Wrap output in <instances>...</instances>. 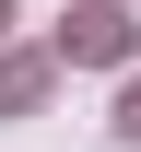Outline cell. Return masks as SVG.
<instances>
[{
  "label": "cell",
  "instance_id": "obj_1",
  "mask_svg": "<svg viewBox=\"0 0 141 152\" xmlns=\"http://www.w3.org/2000/svg\"><path fill=\"white\" fill-rule=\"evenodd\" d=\"M59 58H82V70H118V58H129V12H118V0H82V12L59 23Z\"/></svg>",
  "mask_w": 141,
  "mask_h": 152
},
{
  "label": "cell",
  "instance_id": "obj_2",
  "mask_svg": "<svg viewBox=\"0 0 141 152\" xmlns=\"http://www.w3.org/2000/svg\"><path fill=\"white\" fill-rule=\"evenodd\" d=\"M35 94H47V58H0V117H35Z\"/></svg>",
  "mask_w": 141,
  "mask_h": 152
},
{
  "label": "cell",
  "instance_id": "obj_3",
  "mask_svg": "<svg viewBox=\"0 0 141 152\" xmlns=\"http://www.w3.org/2000/svg\"><path fill=\"white\" fill-rule=\"evenodd\" d=\"M118 140H141V82H129V94H118Z\"/></svg>",
  "mask_w": 141,
  "mask_h": 152
},
{
  "label": "cell",
  "instance_id": "obj_4",
  "mask_svg": "<svg viewBox=\"0 0 141 152\" xmlns=\"http://www.w3.org/2000/svg\"><path fill=\"white\" fill-rule=\"evenodd\" d=\"M0 35H12V0H0Z\"/></svg>",
  "mask_w": 141,
  "mask_h": 152
}]
</instances>
